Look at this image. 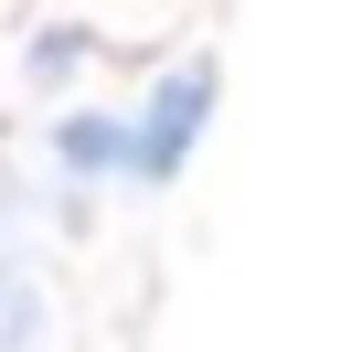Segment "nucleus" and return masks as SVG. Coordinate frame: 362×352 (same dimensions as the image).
<instances>
[{
  "instance_id": "2",
  "label": "nucleus",
  "mask_w": 362,
  "mask_h": 352,
  "mask_svg": "<svg viewBox=\"0 0 362 352\" xmlns=\"http://www.w3.org/2000/svg\"><path fill=\"white\" fill-rule=\"evenodd\" d=\"M54 171L64 182H139V118H117V107L54 118Z\"/></svg>"
},
{
  "instance_id": "1",
  "label": "nucleus",
  "mask_w": 362,
  "mask_h": 352,
  "mask_svg": "<svg viewBox=\"0 0 362 352\" xmlns=\"http://www.w3.org/2000/svg\"><path fill=\"white\" fill-rule=\"evenodd\" d=\"M203 118H214V64H170L149 86V107H139V182H170V171L192 160Z\"/></svg>"
},
{
  "instance_id": "3",
  "label": "nucleus",
  "mask_w": 362,
  "mask_h": 352,
  "mask_svg": "<svg viewBox=\"0 0 362 352\" xmlns=\"http://www.w3.org/2000/svg\"><path fill=\"white\" fill-rule=\"evenodd\" d=\"M33 341H43V278L0 256V352H33Z\"/></svg>"
},
{
  "instance_id": "4",
  "label": "nucleus",
  "mask_w": 362,
  "mask_h": 352,
  "mask_svg": "<svg viewBox=\"0 0 362 352\" xmlns=\"http://www.w3.org/2000/svg\"><path fill=\"white\" fill-rule=\"evenodd\" d=\"M75 54H86L75 33H43V43H33V75H43V86H64V75H75Z\"/></svg>"
}]
</instances>
